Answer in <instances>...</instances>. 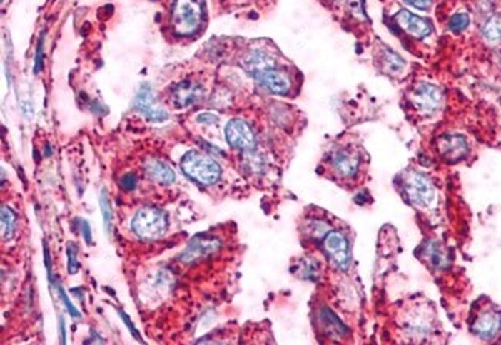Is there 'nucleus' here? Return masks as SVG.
<instances>
[{"mask_svg":"<svg viewBox=\"0 0 501 345\" xmlns=\"http://www.w3.org/2000/svg\"><path fill=\"white\" fill-rule=\"evenodd\" d=\"M226 139L231 148L252 151L256 147V136L246 120L233 119L226 125Z\"/></svg>","mask_w":501,"mask_h":345,"instance_id":"obj_8","label":"nucleus"},{"mask_svg":"<svg viewBox=\"0 0 501 345\" xmlns=\"http://www.w3.org/2000/svg\"><path fill=\"white\" fill-rule=\"evenodd\" d=\"M66 254H69V273L74 274V273H77V270H79V262H77V259H76L77 250H76V245L73 242L66 245Z\"/></svg>","mask_w":501,"mask_h":345,"instance_id":"obj_24","label":"nucleus"},{"mask_svg":"<svg viewBox=\"0 0 501 345\" xmlns=\"http://www.w3.org/2000/svg\"><path fill=\"white\" fill-rule=\"evenodd\" d=\"M360 156L352 150H336L332 155V167L341 177H353L360 170Z\"/></svg>","mask_w":501,"mask_h":345,"instance_id":"obj_15","label":"nucleus"},{"mask_svg":"<svg viewBox=\"0 0 501 345\" xmlns=\"http://www.w3.org/2000/svg\"><path fill=\"white\" fill-rule=\"evenodd\" d=\"M403 330L406 331L409 336H413L415 339H422L424 336H429L433 331V316L427 309H418V307H413V309L406 313L403 319Z\"/></svg>","mask_w":501,"mask_h":345,"instance_id":"obj_9","label":"nucleus"},{"mask_svg":"<svg viewBox=\"0 0 501 345\" xmlns=\"http://www.w3.org/2000/svg\"><path fill=\"white\" fill-rule=\"evenodd\" d=\"M0 217H2V237L6 241V239H11L16 232L17 216L11 208L4 205L2 212H0Z\"/></svg>","mask_w":501,"mask_h":345,"instance_id":"obj_20","label":"nucleus"},{"mask_svg":"<svg viewBox=\"0 0 501 345\" xmlns=\"http://www.w3.org/2000/svg\"><path fill=\"white\" fill-rule=\"evenodd\" d=\"M44 257H45V265H46V272H48V277H50V282H53L51 257H50V250H48V245H46V242H44Z\"/></svg>","mask_w":501,"mask_h":345,"instance_id":"obj_29","label":"nucleus"},{"mask_svg":"<svg viewBox=\"0 0 501 345\" xmlns=\"http://www.w3.org/2000/svg\"><path fill=\"white\" fill-rule=\"evenodd\" d=\"M88 342H99V344H103L105 341H103L102 338H99V336H98V333H96V331H91V339L86 341V344H88Z\"/></svg>","mask_w":501,"mask_h":345,"instance_id":"obj_32","label":"nucleus"},{"mask_svg":"<svg viewBox=\"0 0 501 345\" xmlns=\"http://www.w3.org/2000/svg\"><path fill=\"white\" fill-rule=\"evenodd\" d=\"M395 21H397L404 31H408L413 37H417V39H422V37H427L432 33V25L427 19L412 14L410 11H406V9H403V11L395 16Z\"/></svg>","mask_w":501,"mask_h":345,"instance_id":"obj_14","label":"nucleus"},{"mask_svg":"<svg viewBox=\"0 0 501 345\" xmlns=\"http://www.w3.org/2000/svg\"><path fill=\"white\" fill-rule=\"evenodd\" d=\"M323 248L336 268L344 272L350 267L352 250L349 239L345 237V235L341 232H329L324 236Z\"/></svg>","mask_w":501,"mask_h":345,"instance_id":"obj_5","label":"nucleus"},{"mask_svg":"<svg viewBox=\"0 0 501 345\" xmlns=\"http://www.w3.org/2000/svg\"><path fill=\"white\" fill-rule=\"evenodd\" d=\"M196 120L199 123H206V125H213V123L218 120V118L215 116V114H211V113H202L196 118Z\"/></svg>","mask_w":501,"mask_h":345,"instance_id":"obj_30","label":"nucleus"},{"mask_svg":"<svg viewBox=\"0 0 501 345\" xmlns=\"http://www.w3.org/2000/svg\"><path fill=\"white\" fill-rule=\"evenodd\" d=\"M118 313L122 316V319H123V324L125 325H127V327H128V330L131 331V334H133V336L134 338H136L138 341H141L142 342V338H141V334H139V331L136 330V329H134V325H133V322L130 321V318H128V316L127 314H125L122 310H118Z\"/></svg>","mask_w":501,"mask_h":345,"instance_id":"obj_28","label":"nucleus"},{"mask_svg":"<svg viewBox=\"0 0 501 345\" xmlns=\"http://www.w3.org/2000/svg\"><path fill=\"white\" fill-rule=\"evenodd\" d=\"M184 175L202 185L216 184L221 177V167L216 160L199 151H188L181 160Z\"/></svg>","mask_w":501,"mask_h":345,"instance_id":"obj_3","label":"nucleus"},{"mask_svg":"<svg viewBox=\"0 0 501 345\" xmlns=\"http://www.w3.org/2000/svg\"><path fill=\"white\" fill-rule=\"evenodd\" d=\"M501 329V314L497 309H483L470 324V330L481 339L495 338Z\"/></svg>","mask_w":501,"mask_h":345,"instance_id":"obj_10","label":"nucleus"},{"mask_svg":"<svg viewBox=\"0 0 501 345\" xmlns=\"http://www.w3.org/2000/svg\"><path fill=\"white\" fill-rule=\"evenodd\" d=\"M79 224H81V228H82V235H84L85 242H86V244H91V228H90V224L86 222L85 219L79 220Z\"/></svg>","mask_w":501,"mask_h":345,"instance_id":"obj_31","label":"nucleus"},{"mask_svg":"<svg viewBox=\"0 0 501 345\" xmlns=\"http://www.w3.org/2000/svg\"><path fill=\"white\" fill-rule=\"evenodd\" d=\"M121 188L123 191H133L138 185V176L134 175V172H128V175H125L121 177Z\"/></svg>","mask_w":501,"mask_h":345,"instance_id":"obj_25","label":"nucleus"},{"mask_svg":"<svg viewBox=\"0 0 501 345\" xmlns=\"http://www.w3.org/2000/svg\"><path fill=\"white\" fill-rule=\"evenodd\" d=\"M44 66V34L41 39H39L37 43V50H36V61H34V74H39Z\"/></svg>","mask_w":501,"mask_h":345,"instance_id":"obj_26","label":"nucleus"},{"mask_svg":"<svg viewBox=\"0 0 501 345\" xmlns=\"http://www.w3.org/2000/svg\"><path fill=\"white\" fill-rule=\"evenodd\" d=\"M101 208H102L105 232L111 233V210H110V202H108L107 190H102V193H101Z\"/></svg>","mask_w":501,"mask_h":345,"instance_id":"obj_22","label":"nucleus"},{"mask_svg":"<svg viewBox=\"0 0 501 345\" xmlns=\"http://www.w3.org/2000/svg\"><path fill=\"white\" fill-rule=\"evenodd\" d=\"M408 5L421 9V11H427V9L432 8V0H404Z\"/></svg>","mask_w":501,"mask_h":345,"instance_id":"obj_27","label":"nucleus"},{"mask_svg":"<svg viewBox=\"0 0 501 345\" xmlns=\"http://www.w3.org/2000/svg\"><path fill=\"white\" fill-rule=\"evenodd\" d=\"M241 63H243L244 70L250 76H252V78H255L256 74L263 73L265 70L276 68V63L273 61V57L270 56V54H267L263 50H252L244 57L243 62H241Z\"/></svg>","mask_w":501,"mask_h":345,"instance_id":"obj_16","label":"nucleus"},{"mask_svg":"<svg viewBox=\"0 0 501 345\" xmlns=\"http://www.w3.org/2000/svg\"><path fill=\"white\" fill-rule=\"evenodd\" d=\"M219 241L216 237L198 235L190 241L187 248L181 254V261L186 264H198L206 261L207 257L213 256L219 250Z\"/></svg>","mask_w":501,"mask_h":345,"instance_id":"obj_7","label":"nucleus"},{"mask_svg":"<svg viewBox=\"0 0 501 345\" xmlns=\"http://www.w3.org/2000/svg\"><path fill=\"white\" fill-rule=\"evenodd\" d=\"M147 175L161 185H171L175 182V172L167 165L163 164L162 160L158 159H150L146 164Z\"/></svg>","mask_w":501,"mask_h":345,"instance_id":"obj_18","label":"nucleus"},{"mask_svg":"<svg viewBox=\"0 0 501 345\" xmlns=\"http://www.w3.org/2000/svg\"><path fill=\"white\" fill-rule=\"evenodd\" d=\"M410 102L413 108L424 116L437 113L442 103V93L438 86L432 83H420L410 93Z\"/></svg>","mask_w":501,"mask_h":345,"instance_id":"obj_6","label":"nucleus"},{"mask_svg":"<svg viewBox=\"0 0 501 345\" xmlns=\"http://www.w3.org/2000/svg\"><path fill=\"white\" fill-rule=\"evenodd\" d=\"M206 17L204 0H176L173 8V30L178 36L195 34Z\"/></svg>","mask_w":501,"mask_h":345,"instance_id":"obj_2","label":"nucleus"},{"mask_svg":"<svg viewBox=\"0 0 501 345\" xmlns=\"http://www.w3.org/2000/svg\"><path fill=\"white\" fill-rule=\"evenodd\" d=\"M481 34H483L485 41L489 43L501 42V16H490L485 22L483 28H481Z\"/></svg>","mask_w":501,"mask_h":345,"instance_id":"obj_19","label":"nucleus"},{"mask_svg":"<svg viewBox=\"0 0 501 345\" xmlns=\"http://www.w3.org/2000/svg\"><path fill=\"white\" fill-rule=\"evenodd\" d=\"M255 81L264 86L267 91L278 96H285L292 90V81L288 78V74L278 68H270L256 74Z\"/></svg>","mask_w":501,"mask_h":345,"instance_id":"obj_12","label":"nucleus"},{"mask_svg":"<svg viewBox=\"0 0 501 345\" xmlns=\"http://www.w3.org/2000/svg\"><path fill=\"white\" fill-rule=\"evenodd\" d=\"M202 88L199 85L193 83L191 81H182L173 88V101L178 107H190L201 99Z\"/></svg>","mask_w":501,"mask_h":345,"instance_id":"obj_17","label":"nucleus"},{"mask_svg":"<svg viewBox=\"0 0 501 345\" xmlns=\"http://www.w3.org/2000/svg\"><path fill=\"white\" fill-rule=\"evenodd\" d=\"M438 151L442 159L458 162L467 156L469 143L460 134H445L438 139Z\"/></svg>","mask_w":501,"mask_h":345,"instance_id":"obj_13","label":"nucleus"},{"mask_svg":"<svg viewBox=\"0 0 501 345\" xmlns=\"http://www.w3.org/2000/svg\"><path fill=\"white\" fill-rule=\"evenodd\" d=\"M131 227L139 237L147 239V241H154V239H159L166 235L168 217L159 208L146 207L141 208L136 216L133 217Z\"/></svg>","mask_w":501,"mask_h":345,"instance_id":"obj_4","label":"nucleus"},{"mask_svg":"<svg viewBox=\"0 0 501 345\" xmlns=\"http://www.w3.org/2000/svg\"><path fill=\"white\" fill-rule=\"evenodd\" d=\"M134 108L141 111L143 116H147L153 122H162L168 119V113H166L156 105V98H154V93L148 83L141 86L139 93L136 94V99H134Z\"/></svg>","mask_w":501,"mask_h":345,"instance_id":"obj_11","label":"nucleus"},{"mask_svg":"<svg viewBox=\"0 0 501 345\" xmlns=\"http://www.w3.org/2000/svg\"><path fill=\"white\" fill-rule=\"evenodd\" d=\"M404 199L413 207L427 210L437 202V190L432 180L420 171H408L401 176Z\"/></svg>","mask_w":501,"mask_h":345,"instance_id":"obj_1","label":"nucleus"},{"mask_svg":"<svg viewBox=\"0 0 501 345\" xmlns=\"http://www.w3.org/2000/svg\"><path fill=\"white\" fill-rule=\"evenodd\" d=\"M470 24V17L469 14L466 13H458L455 16H452L450 19V22H449V28H450V31L452 33H455V34H460L466 30V28L469 26Z\"/></svg>","mask_w":501,"mask_h":345,"instance_id":"obj_21","label":"nucleus"},{"mask_svg":"<svg viewBox=\"0 0 501 345\" xmlns=\"http://www.w3.org/2000/svg\"><path fill=\"white\" fill-rule=\"evenodd\" d=\"M65 322H64V319L61 318V336H62V344H65Z\"/></svg>","mask_w":501,"mask_h":345,"instance_id":"obj_33","label":"nucleus"},{"mask_svg":"<svg viewBox=\"0 0 501 345\" xmlns=\"http://www.w3.org/2000/svg\"><path fill=\"white\" fill-rule=\"evenodd\" d=\"M57 292H59L61 299H62V302L65 304V309H66V311H69V313L73 316V318H79L81 313L74 309V305L71 304V301H70V298H69V294L65 293L64 287L61 285V282H59V281H57Z\"/></svg>","mask_w":501,"mask_h":345,"instance_id":"obj_23","label":"nucleus"}]
</instances>
